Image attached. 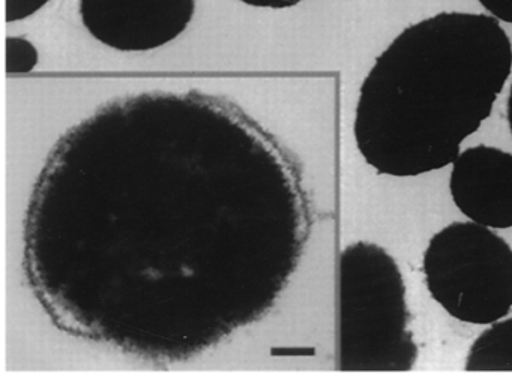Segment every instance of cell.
<instances>
[{
  "mask_svg": "<svg viewBox=\"0 0 512 384\" xmlns=\"http://www.w3.org/2000/svg\"><path fill=\"white\" fill-rule=\"evenodd\" d=\"M49 3V0H5V17L7 23L25 20L31 17L35 12L43 9Z\"/></svg>",
  "mask_w": 512,
  "mask_h": 384,
  "instance_id": "ba28073f",
  "label": "cell"
},
{
  "mask_svg": "<svg viewBox=\"0 0 512 384\" xmlns=\"http://www.w3.org/2000/svg\"><path fill=\"white\" fill-rule=\"evenodd\" d=\"M194 0H80V15L94 38L122 51L161 47L187 29Z\"/></svg>",
  "mask_w": 512,
  "mask_h": 384,
  "instance_id": "277c9868",
  "label": "cell"
},
{
  "mask_svg": "<svg viewBox=\"0 0 512 384\" xmlns=\"http://www.w3.org/2000/svg\"><path fill=\"white\" fill-rule=\"evenodd\" d=\"M341 356L344 371H412L418 345L409 329L406 284L395 258L377 243L341 255Z\"/></svg>",
  "mask_w": 512,
  "mask_h": 384,
  "instance_id": "7a4b0ae2",
  "label": "cell"
},
{
  "mask_svg": "<svg viewBox=\"0 0 512 384\" xmlns=\"http://www.w3.org/2000/svg\"><path fill=\"white\" fill-rule=\"evenodd\" d=\"M496 20L512 24V0H478Z\"/></svg>",
  "mask_w": 512,
  "mask_h": 384,
  "instance_id": "9c48e42d",
  "label": "cell"
},
{
  "mask_svg": "<svg viewBox=\"0 0 512 384\" xmlns=\"http://www.w3.org/2000/svg\"><path fill=\"white\" fill-rule=\"evenodd\" d=\"M38 63V51L32 42L17 36L7 38V74H26Z\"/></svg>",
  "mask_w": 512,
  "mask_h": 384,
  "instance_id": "52a82bcc",
  "label": "cell"
},
{
  "mask_svg": "<svg viewBox=\"0 0 512 384\" xmlns=\"http://www.w3.org/2000/svg\"><path fill=\"white\" fill-rule=\"evenodd\" d=\"M506 119H508V125L512 135V83L511 90H509L508 107H506Z\"/></svg>",
  "mask_w": 512,
  "mask_h": 384,
  "instance_id": "8fae6325",
  "label": "cell"
},
{
  "mask_svg": "<svg viewBox=\"0 0 512 384\" xmlns=\"http://www.w3.org/2000/svg\"><path fill=\"white\" fill-rule=\"evenodd\" d=\"M466 371H512V317L494 321L470 347Z\"/></svg>",
  "mask_w": 512,
  "mask_h": 384,
  "instance_id": "8992f818",
  "label": "cell"
},
{
  "mask_svg": "<svg viewBox=\"0 0 512 384\" xmlns=\"http://www.w3.org/2000/svg\"><path fill=\"white\" fill-rule=\"evenodd\" d=\"M241 2L254 6V8L287 9L304 2V0H241Z\"/></svg>",
  "mask_w": 512,
  "mask_h": 384,
  "instance_id": "30bf717a",
  "label": "cell"
},
{
  "mask_svg": "<svg viewBox=\"0 0 512 384\" xmlns=\"http://www.w3.org/2000/svg\"><path fill=\"white\" fill-rule=\"evenodd\" d=\"M449 191L469 221L512 228V153L485 144L463 150L452 162Z\"/></svg>",
  "mask_w": 512,
  "mask_h": 384,
  "instance_id": "5b68a950",
  "label": "cell"
},
{
  "mask_svg": "<svg viewBox=\"0 0 512 384\" xmlns=\"http://www.w3.org/2000/svg\"><path fill=\"white\" fill-rule=\"evenodd\" d=\"M431 297L458 321L491 324L512 309V248L493 228L452 222L422 257Z\"/></svg>",
  "mask_w": 512,
  "mask_h": 384,
  "instance_id": "3957f363",
  "label": "cell"
},
{
  "mask_svg": "<svg viewBox=\"0 0 512 384\" xmlns=\"http://www.w3.org/2000/svg\"><path fill=\"white\" fill-rule=\"evenodd\" d=\"M511 71V41L490 15L440 12L410 24L359 90V153L386 176L442 170L490 117Z\"/></svg>",
  "mask_w": 512,
  "mask_h": 384,
  "instance_id": "6da1fadb",
  "label": "cell"
}]
</instances>
